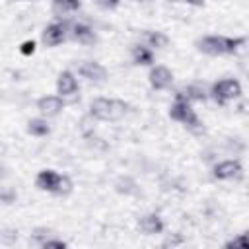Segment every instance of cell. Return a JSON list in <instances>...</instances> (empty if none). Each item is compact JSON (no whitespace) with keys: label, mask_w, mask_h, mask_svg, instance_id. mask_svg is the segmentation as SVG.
<instances>
[{"label":"cell","mask_w":249,"mask_h":249,"mask_svg":"<svg viewBox=\"0 0 249 249\" xmlns=\"http://www.w3.org/2000/svg\"><path fill=\"white\" fill-rule=\"evenodd\" d=\"M245 37H224V35H206L196 39V49L208 56H224V54H237L245 47Z\"/></svg>","instance_id":"cell-1"},{"label":"cell","mask_w":249,"mask_h":249,"mask_svg":"<svg viewBox=\"0 0 249 249\" xmlns=\"http://www.w3.org/2000/svg\"><path fill=\"white\" fill-rule=\"evenodd\" d=\"M128 111V103L123 99L95 97L89 103V115L97 121H121Z\"/></svg>","instance_id":"cell-2"},{"label":"cell","mask_w":249,"mask_h":249,"mask_svg":"<svg viewBox=\"0 0 249 249\" xmlns=\"http://www.w3.org/2000/svg\"><path fill=\"white\" fill-rule=\"evenodd\" d=\"M218 105H226L231 99H237L241 95V84L235 78H224L212 84L210 93H208Z\"/></svg>","instance_id":"cell-3"},{"label":"cell","mask_w":249,"mask_h":249,"mask_svg":"<svg viewBox=\"0 0 249 249\" xmlns=\"http://www.w3.org/2000/svg\"><path fill=\"white\" fill-rule=\"evenodd\" d=\"M169 117L185 126H191V128H196L200 126V121L193 109V105L189 101H183V99H175L169 107Z\"/></svg>","instance_id":"cell-4"},{"label":"cell","mask_w":249,"mask_h":249,"mask_svg":"<svg viewBox=\"0 0 249 249\" xmlns=\"http://www.w3.org/2000/svg\"><path fill=\"white\" fill-rule=\"evenodd\" d=\"M212 177L218 181H231L243 177V165L237 160H224L212 167Z\"/></svg>","instance_id":"cell-5"},{"label":"cell","mask_w":249,"mask_h":249,"mask_svg":"<svg viewBox=\"0 0 249 249\" xmlns=\"http://www.w3.org/2000/svg\"><path fill=\"white\" fill-rule=\"evenodd\" d=\"M66 31H68V25L64 21H53L43 29L41 41L45 43V47H58L60 43L66 41Z\"/></svg>","instance_id":"cell-6"},{"label":"cell","mask_w":249,"mask_h":249,"mask_svg":"<svg viewBox=\"0 0 249 249\" xmlns=\"http://www.w3.org/2000/svg\"><path fill=\"white\" fill-rule=\"evenodd\" d=\"M148 82L154 89H167L173 84V72L163 64L152 66L150 74H148Z\"/></svg>","instance_id":"cell-7"},{"label":"cell","mask_w":249,"mask_h":249,"mask_svg":"<svg viewBox=\"0 0 249 249\" xmlns=\"http://www.w3.org/2000/svg\"><path fill=\"white\" fill-rule=\"evenodd\" d=\"M37 109L43 117H56L64 109V99L60 95H43L37 99Z\"/></svg>","instance_id":"cell-8"},{"label":"cell","mask_w":249,"mask_h":249,"mask_svg":"<svg viewBox=\"0 0 249 249\" xmlns=\"http://www.w3.org/2000/svg\"><path fill=\"white\" fill-rule=\"evenodd\" d=\"M78 89H80V86H78L76 76L70 70H62L58 74V78H56V91H58V95L60 97H72V95L78 93Z\"/></svg>","instance_id":"cell-9"},{"label":"cell","mask_w":249,"mask_h":249,"mask_svg":"<svg viewBox=\"0 0 249 249\" xmlns=\"http://www.w3.org/2000/svg\"><path fill=\"white\" fill-rule=\"evenodd\" d=\"M78 74L91 82H103L107 78V68L95 60H86L78 66Z\"/></svg>","instance_id":"cell-10"},{"label":"cell","mask_w":249,"mask_h":249,"mask_svg":"<svg viewBox=\"0 0 249 249\" xmlns=\"http://www.w3.org/2000/svg\"><path fill=\"white\" fill-rule=\"evenodd\" d=\"M138 230L146 235H156V233H161L163 231V220L160 214L156 212H150V214H144L138 218Z\"/></svg>","instance_id":"cell-11"},{"label":"cell","mask_w":249,"mask_h":249,"mask_svg":"<svg viewBox=\"0 0 249 249\" xmlns=\"http://www.w3.org/2000/svg\"><path fill=\"white\" fill-rule=\"evenodd\" d=\"M70 37L80 45H93L97 41L95 31L86 23H70Z\"/></svg>","instance_id":"cell-12"},{"label":"cell","mask_w":249,"mask_h":249,"mask_svg":"<svg viewBox=\"0 0 249 249\" xmlns=\"http://www.w3.org/2000/svg\"><path fill=\"white\" fill-rule=\"evenodd\" d=\"M175 99H183V101H189V103H195V101L202 103V101L208 99V93H206V89H204L202 86H198V84H189V86H183V88L175 93Z\"/></svg>","instance_id":"cell-13"},{"label":"cell","mask_w":249,"mask_h":249,"mask_svg":"<svg viewBox=\"0 0 249 249\" xmlns=\"http://www.w3.org/2000/svg\"><path fill=\"white\" fill-rule=\"evenodd\" d=\"M60 173L54 171V169H41L35 177V187L39 191H47V193H54V187H56V181H58Z\"/></svg>","instance_id":"cell-14"},{"label":"cell","mask_w":249,"mask_h":249,"mask_svg":"<svg viewBox=\"0 0 249 249\" xmlns=\"http://www.w3.org/2000/svg\"><path fill=\"white\" fill-rule=\"evenodd\" d=\"M130 58L136 66H150L154 64V49L146 45H134L130 49Z\"/></svg>","instance_id":"cell-15"},{"label":"cell","mask_w":249,"mask_h":249,"mask_svg":"<svg viewBox=\"0 0 249 249\" xmlns=\"http://www.w3.org/2000/svg\"><path fill=\"white\" fill-rule=\"evenodd\" d=\"M82 8V0H51V10L56 18L66 16L70 12H78Z\"/></svg>","instance_id":"cell-16"},{"label":"cell","mask_w":249,"mask_h":249,"mask_svg":"<svg viewBox=\"0 0 249 249\" xmlns=\"http://www.w3.org/2000/svg\"><path fill=\"white\" fill-rule=\"evenodd\" d=\"M25 130H27V134H31V136H47V134H51V124L47 123V119L35 117V119H29V121H27Z\"/></svg>","instance_id":"cell-17"},{"label":"cell","mask_w":249,"mask_h":249,"mask_svg":"<svg viewBox=\"0 0 249 249\" xmlns=\"http://www.w3.org/2000/svg\"><path fill=\"white\" fill-rule=\"evenodd\" d=\"M144 41H146V47H150V49H165L167 43H169V39H167L165 33L152 31V29L144 31Z\"/></svg>","instance_id":"cell-18"},{"label":"cell","mask_w":249,"mask_h":249,"mask_svg":"<svg viewBox=\"0 0 249 249\" xmlns=\"http://www.w3.org/2000/svg\"><path fill=\"white\" fill-rule=\"evenodd\" d=\"M115 191L119 195H124V196H130V195H136L138 193V185L132 177L128 175H121L117 181H115Z\"/></svg>","instance_id":"cell-19"},{"label":"cell","mask_w":249,"mask_h":249,"mask_svg":"<svg viewBox=\"0 0 249 249\" xmlns=\"http://www.w3.org/2000/svg\"><path fill=\"white\" fill-rule=\"evenodd\" d=\"M70 193H72V181H70V177L60 175L58 181H56V187H54V193H53V195L66 196V195H70Z\"/></svg>","instance_id":"cell-20"},{"label":"cell","mask_w":249,"mask_h":249,"mask_svg":"<svg viewBox=\"0 0 249 249\" xmlns=\"http://www.w3.org/2000/svg\"><path fill=\"white\" fill-rule=\"evenodd\" d=\"M31 237H33V241H35L37 245H43L45 239L53 237V230H49V228H35Z\"/></svg>","instance_id":"cell-21"},{"label":"cell","mask_w":249,"mask_h":249,"mask_svg":"<svg viewBox=\"0 0 249 249\" xmlns=\"http://www.w3.org/2000/svg\"><path fill=\"white\" fill-rule=\"evenodd\" d=\"M35 49H37V43H35L33 39H27V41H23V43L19 45V53H21L23 56H31V54L35 53Z\"/></svg>","instance_id":"cell-22"},{"label":"cell","mask_w":249,"mask_h":249,"mask_svg":"<svg viewBox=\"0 0 249 249\" xmlns=\"http://www.w3.org/2000/svg\"><path fill=\"white\" fill-rule=\"evenodd\" d=\"M43 249H51V247H56V249H66L68 247V243L66 241H62V239H54V237H49V239H45L43 241V245H41Z\"/></svg>","instance_id":"cell-23"},{"label":"cell","mask_w":249,"mask_h":249,"mask_svg":"<svg viewBox=\"0 0 249 249\" xmlns=\"http://www.w3.org/2000/svg\"><path fill=\"white\" fill-rule=\"evenodd\" d=\"M181 243H183V235L181 233H173V235H167L161 241V247H175V245H181Z\"/></svg>","instance_id":"cell-24"},{"label":"cell","mask_w":249,"mask_h":249,"mask_svg":"<svg viewBox=\"0 0 249 249\" xmlns=\"http://www.w3.org/2000/svg\"><path fill=\"white\" fill-rule=\"evenodd\" d=\"M224 247H239V249H243V247H247V235H245V233H241V235H237V237H233V239L226 241V245H224Z\"/></svg>","instance_id":"cell-25"},{"label":"cell","mask_w":249,"mask_h":249,"mask_svg":"<svg viewBox=\"0 0 249 249\" xmlns=\"http://www.w3.org/2000/svg\"><path fill=\"white\" fill-rule=\"evenodd\" d=\"M95 2H97V6L103 8V10H115V8L121 4V0H95Z\"/></svg>","instance_id":"cell-26"},{"label":"cell","mask_w":249,"mask_h":249,"mask_svg":"<svg viewBox=\"0 0 249 249\" xmlns=\"http://www.w3.org/2000/svg\"><path fill=\"white\" fill-rule=\"evenodd\" d=\"M187 4H191V6H196V8H200V6H204V2L206 0H185Z\"/></svg>","instance_id":"cell-27"},{"label":"cell","mask_w":249,"mask_h":249,"mask_svg":"<svg viewBox=\"0 0 249 249\" xmlns=\"http://www.w3.org/2000/svg\"><path fill=\"white\" fill-rule=\"evenodd\" d=\"M10 2H31V0H10Z\"/></svg>","instance_id":"cell-28"},{"label":"cell","mask_w":249,"mask_h":249,"mask_svg":"<svg viewBox=\"0 0 249 249\" xmlns=\"http://www.w3.org/2000/svg\"><path fill=\"white\" fill-rule=\"evenodd\" d=\"M169 2H177V0H169Z\"/></svg>","instance_id":"cell-29"},{"label":"cell","mask_w":249,"mask_h":249,"mask_svg":"<svg viewBox=\"0 0 249 249\" xmlns=\"http://www.w3.org/2000/svg\"><path fill=\"white\" fill-rule=\"evenodd\" d=\"M136 2H144V0H136Z\"/></svg>","instance_id":"cell-30"}]
</instances>
